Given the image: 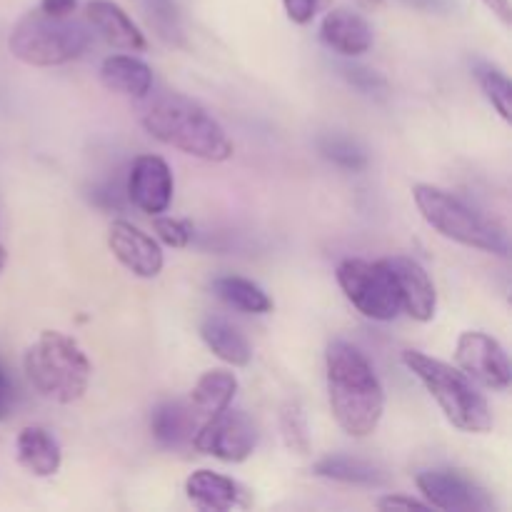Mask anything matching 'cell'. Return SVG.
<instances>
[{
    "label": "cell",
    "mask_w": 512,
    "mask_h": 512,
    "mask_svg": "<svg viewBox=\"0 0 512 512\" xmlns=\"http://www.w3.org/2000/svg\"><path fill=\"white\" fill-rule=\"evenodd\" d=\"M325 378L340 430L355 440L370 438L385 413V390L370 360L355 345L335 340L325 353Z\"/></svg>",
    "instance_id": "1"
},
{
    "label": "cell",
    "mask_w": 512,
    "mask_h": 512,
    "mask_svg": "<svg viewBox=\"0 0 512 512\" xmlns=\"http://www.w3.org/2000/svg\"><path fill=\"white\" fill-rule=\"evenodd\" d=\"M143 128L163 145L208 163L233 158V143L223 125L188 95L170 93L155 100L143 115Z\"/></svg>",
    "instance_id": "2"
},
{
    "label": "cell",
    "mask_w": 512,
    "mask_h": 512,
    "mask_svg": "<svg viewBox=\"0 0 512 512\" xmlns=\"http://www.w3.org/2000/svg\"><path fill=\"white\" fill-rule=\"evenodd\" d=\"M25 375L30 385L45 400L58 405H73L88 393L93 365L78 340L60 330H43L25 350Z\"/></svg>",
    "instance_id": "3"
},
{
    "label": "cell",
    "mask_w": 512,
    "mask_h": 512,
    "mask_svg": "<svg viewBox=\"0 0 512 512\" xmlns=\"http://www.w3.org/2000/svg\"><path fill=\"white\" fill-rule=\"evenodd\" d=\"M403 363L433 395V400L453 428L470 435H485L493 430V410H490L488 400L480 393L478 385L463 370L453 368L438 358H430L420 350H405Z\"/></svg>",
    "instance_id": "4"
},
{
    "label": "cell",
    "mask_w": 512,
    "mask_h": 512,
    "mask_svg": "<svg viewBox=\"0 0 512 512\" xmlns=\"http://www.w3.org/2000/svg\"><path fill=\"white\" fill-rule=\"evenodd\" d=\"M413 200L425 223L438 230L443 238L465 245V248L508 258L510 245L505 230L498 228L485 215H480L475 208H470L455 193H448V190L435 188V185L428 183H418L413 188Z\"/></svg>",
    "instance_id": "5"
},
{
    "label": "cell",
    "mask_w": 512,
    "mask_h": 512,
    "mask_svg": "<svg viewBox=\"0 0 512 512\" xmlns=\"http://www.w3.org/2000/svg\"><path fill=\"white\" fill-rule=\"evenodd\" d=\"M90 30L70 18H53L35 8L13 25L8 50L15 60L33 68H55L78 60L88 50Z\"/></svg>",
    "instance_id": "6"
},
{
    "label": "cell",
    "mask_w": 512,
    "mask_h": 512,
    "mask_svg": "<svg viewBox=\"0 0 512 512\" xmlns=\"http://www.w3.org/2000/svg\"><path fill=\"white\" fill-rule=\"evenodd\" d=\"M338 285L365 318L390 323L400 315V293L385 260L350 258L338 265Z\"/></svg>",
    "instance_id": "7"
},
{
    "label": "cell",
    "mask_w": 512,
    "mask_h": 512,
    "mask_svg": "<svg viewBox=\"0 0 512 512\" xmlns=\"http://www.w3.org/2000/svg\"><path fill=\"white\" fill-rule=\"evenodd\" d=\"M190 448L223 463H245L258 448V428L243 410L228 408L198 425Z\"/></svg>",
    "instance_id": "8"
},
{
    "label": "cell",
    "mask_w": 512,
    "mask_h": 512,
    "mask_svg": "<svg viewBox=\"0 0 512 512\" xmlns=\"http://www.w3.org/2000/svg\"><path fill=\"white\" fill-rule=\"evenodd\" d=\"M420 495L433 510L443 512H493L495 503L488 490L473 478L455 468L425 470L415 478Z\"/></svg>",
    "instance_id": "9"
},
{
    "label": "cell",
    "mask_w": 512,
    "mask_h": 512,
    "mask_svg": "<svg viewBox=\"0 0 512 512\" xmlns=\"http://www.w3.org/2000/svg\"><path fill=\"white\" fill-rule=\"evenodd\" d=\"M455 360H458V368L473 383L483 385L488 390H498V393L510 388V358L503 345H500V340L493 338V335L483 333V330L460 333L458 345H455Z\"/></svg>",
    "instance_id": "10"
},
{
    "label": "cell",
    "mask_w": 512,
    "mask_h": 512,
    "mask_svg": "<svg viewBox=\"0 0 512 512\" xmlns=\"http://www.w3.org/2000/svg\"><path fill=\"white\" fill-rule=\"evenodd\" d=\"M175 193L173 170L160 155H138L128 173V198L148 215H160L170 208Z\"/></svg>",
    "instance_id": "11"
},
{
    "label": "cell",
    "mask_w": 512,
    "mask_h": 512,
    "mask_svg": "<svg viewBox=\"0 0 512 512\" xmlns=\"http://www.w3.org/2000/svg\"><path fill=\"white\" fill-rule=\"evenodd\" d=\"M108 245L110 253L115 255L120 265L135 278H158L163 270L165 258L160 245L155 243L153 235L143 233L138 225L128 220H113L108 228Z\"/></svg>",
    "instance_id": "12"
},
{
    "label": "cell",
    "mask_w": 512,
    "mask_h": 512,
    "mask_svg": "<svg viewBox=\"0 0 512 512\" xmlns=\"http://www.w3.org/2000/svg\"><path fill=\"white\" fill-rule=\"evenodd\" d=\"M400 293V308L418 323H430L438 310V293L428 270L413 258H385Z\"/></svg>",
    "instance_id": "13"
},
{
    "label": "cell",
    "mask_w": 512,
    "mask_h": 512,
    "mask_svg": "<svg viewBox=\"0 0 512 512\" xmlns=\"http://www.w3.org/2000/svg\"><path fill=\"white\" fill-rule=\"evenodd\" d=\"M185 495L198 510L205 512H228L243 510L253 505L248 488L228 475L213 473V470H195L185 480Z\"/></svg>",
    "instance_id": "14"
},
{
    "label": "cell",
    "mask_w": 512,
    "mask_h": 512,
    "mask_svg": "<svg viewBox=\"0 0 512 512\" xmlns=\"http://www.w3.org/2000/svg\"><path fill=\"white\" fill-rule=\"evenodd\" d=\"M320 40L333 53L345 55V58H358L373 48V28L355 10L335 8L320 23Z\"/></svg>",
    "instance_id": "15"
},
{
    "label": "cell",
    "mask_w": 512,
    "mask_h": 512,
    "mask_svg": "<svg viewBox=\"0 0 512 512\" xmlns=\"http://www.w3.org/2000/svg\"><path fill=\"white\" fill-rule=\"evenodd\" d=\"M85 15H88L95 33L103 35L105 43L113 45V48L125 50V53H143L148 48L145 35L140 33L133 18L113 0H90L85 5Z\"/></svg>",
    "instance_id": "16"
},
{
    "label": "cell",
    "mask_w": 512,
    "mask_h": 512,
    "mask_svg": "<svg viewBox=\"0 0 512 512\" xmlns=\"http://www.w3.org/2000/svg\"><path fill=\"white\" fill-rule=\"evenodd\" d=\"M15 460L33 478H53L63 465V450L50 430L28 425L15 438Z\"/></svg>",
    "instance_id": "17"
},
{
    "label": "cell",
    "mask_w": 512,
    "mask_h": 512,
    "mask_svg": "<svg viewBox=\"0 0 512 512\" xmlns=\"http://www.w3.org/2000/svg\"><path fill=\"white\" fill-rule=\"evenodd\" d=\"M198 413L193 405L183 400H168L160 403L150 413V433L155 443L165 450H183L193 443V435L198 430Z\"/></svg>",
    "instance_id": "18"
},
{
    "label": "cell",
    "mask_w": 512,
    "mask_h": 512,
    "mask_svg": "<svg viewBox=\"0 0 512 512\" xmlns=\"http://www.w3.org/2000/svg\"><path fill=\"white\" fill-rule=\"evenodd\" d=\"M100 80L110 93L125 98H145L153 90V70L135 55H108L100 63Z\"/></svg>",
    "instance_id": "19"
},
{
    "label": "cell",
    "mask_w": 512,
    "mask_h": 512,
    "mask_svg": "<svg viewBox=\"0 0 512 512\" xmlns=\"http://www.w3.org/2000/svg\"><path fill=\"white\" fill-rule=\"evenodd\" d=\"M313 473L318 478L343 485H358V488H385L388 485V475L380 465L363 458H350V455H328L313 465Z\"/></svg>",
    "instance_id": "20"
},
{
    "label": "cell",
    "mask_w": 512,
    "mask_h": 512,
    "mask_svg": "<svg viewBox=\"0 0 512 512\" xmlns=\"http://www.w3.org/2000/svg\"><path fill=\"white\" fill-rule=\"evenodd\" d=\"M200 338L215 358L233 365V368H248L250 360H253V348H250L248 338L228 320L208 318L200 325Z\"/></svg>",
    "instance_id": "21"
},
{
    "label": "cell",
    "mask_w": 512,
    "mask_h": 512,
    "mask_svg": "<svg viewBox=\"0 0 512 512\" xmlns=\"http://www.w3.org/2000/svg\"><path fill=\"white\" fill-rule=\"evenodd\" d=\"M235 393H238V378L230 370H208L198 378V383L190 390V405L195 413L208 418V415L223 413L233 405Z\"/></svg>",
    "instance_id": "22"
},
{
    "label": "cell",
    "mask_w": 512,
    "mask_h": 512,
    "mask_svg": "<svg viewBox=\"0 0 512 512\" xmlns=\"http://www.w3.org/2000/svg\"><path fill=\"white\" fill-rule=\"evenodd\" d=\"M213 290L225 305L240 310V313L268 315L273 310L270 295L258 283H253L248 278H240V275H223V278L215 280Z\"/></svg>",
    "instance_id": "23"
},
{
    "label": "cell",
    "mask_w": 512,
    "mask_h": 512,
    "mask_svg": "<svg viewBox=\"0 0 512 512\" xmlns=\"http://www.w3.org/2000/svg\"><path fill=\"white\" fill-rule=\"evenodd\" d=\"M473 75L478 80L480 90L488 98V103L493 105L495 113L510 123L512 120V85L508 75L498 68V65L488 63V60H475L473 63Z\"/></svg>",
    "instance_id": "24"
},
{
    "label": "cell",
    "mask_w": 512,
    "mask_h": 512,
    "mask_svg": "<svg viewBox=\"0 0 512 512\" xmlns=\"http://www.w3.org/2000/svg\"><path fill=\"white\" fill-rule=\"evenodd\" d=\"M280 435H283V443L290 453L295 455H308L313 448V440H310V425L308 415H305L303 405L288 400V403L280 408Z\"/></svg>",
    "instance_id": "25"
},
{
    "label": "cell",
    "mask_w": 512,
    "mask_h": 512,
    "mask_svg": "<svg viewBox=\"0 0 512 512\" xmlns=\"http://www.w3.org/2000/svg\"><path fill=\"white\" fill-rule=\"evenodd\" d=\"M320 150H323V155L330 163H335L343 170L358 173V170H365V165H368V155H365L358 145L350 143L348 138H325L323 143H320Z\"/></svg>",
    "instance_id": "26"
},
{
    "label": "cell",
    "mask_w": 512,
    "mask_h": 512,
    "mask_svg": "<svg viewBox=\"0 0 512 512\" xmlns=\"http://www.w3.org/2000/svg\"><path fill=\"white\" fill-rule=\"evenodd\" d=\"M153 230L158 240L168 248H188L193 240V223L190 220L168 218V215H153Z\"/></svg>",
    "instance_id": "27"
},
{
    "label": "cell",
    "mask_w": 512,
    "mask_h": 512,
    "mask_svg": "<svg viewBox=\"0 0 512 512\" xmlns=\"http://www.w3.org/2000/svg\"><path fill=\"white\" fill-rule=\"evenodd\" d=\"M320 0H283L285 15L293 20L295 25H308L318 13Z\"/></svg>",
    "instance_id": "28"
},
{
    "label": "cell",
    "mask_w": 512,
    "mask_h": 512,
    "mask_svg": "<svg viewBox=\"0 0 512 512\" xmlns=\"http://www.w3.org/2000/svg\"><path fill=\"white\" fill-rule=\"evenodd\" d=\"M375 508L385 510V512H390V510H423V512L433 510L428 503H425V500L408 498V495H393V493L383 495V498L375 503Z\"/></svg>",
    "instance_id": "29"
},
{
    "label": "cell",
    "mask_w": 512,
    "mask_h": 512,
    "mask_svg": "<svg viewBox=\"0 0 512 512\" xmlns=\"http://www.w3.org/2000/svg\"><path fill=\"white\" fill-rule=\"evenodd\" d=\"M345 75H348V80L355 85V88L368 90V93L370 90L385 88V80L368 68H345Z\"/></svg>",
    "instance_id": "30"
},
{
    "label": "cell",
    "mask_w": 512,
    "mask_h": 512,
    "mask_svg": "<svg viewBox=\"0 0 512 512\" xmlns=\"http://www.w3.org/2000/svg\"><path fill=\"white\" fill-rule=\"evenodd\" d=\"M75 5H78V0H40L38 8L53 18H70L75 13Z\"/></svg>",
    "instance_id": "31"
},
{
    "label": "cell",
    "mask_w": 512,
    "mask_h": 512,
    "mask_svg": "<svg viewBox=\"0 0 512 512\" xmlns=\"http://www.w3.org/2000/svg\"><path fill=\"white\" fill-rule=\"evenodd\" d=\"M13 403H15L13 383H10V378L5 375V370L0 368V420L8 418L10 410H13Z\"/></svg>",
    "instance_id": "32"
},
{
    "label": "cell",
    "mask_w": 512,
    "mask_h": 512,
    "mask_svg": "<svg viewBox=\"0 0 512 512\" xmlns=\"http://www.w3.org/2000/svg\"><path fill=\"white\" fill-rule=\"evenodd\" d=\"M485 8L490 10L493 15H498L500 23L503 25H510V0H483Z\"/></svg>",
    "instance_id": "33"
},
{
    "label": "cell",
    "mask_w": 512,
    "mask_h": 512,
    "mask_svg": "<svg viewBox=\"0 0 512 512\" xmlns=\"http://www.w3.org/2000/svg\"><path fill=\"white\" fill-rule=\"evenodd\" d=\"M353 5L368 10V13H380L385 8V0H353Z\"/></svg>",
    "instance_id": "34"
},
{
    "label": "cell",
    "mask_w": 512,
    "mask_h": 512,
    "mask_svg": "<svg viewBox=\"0 0 512 512\" xmlns=\"http://www.w3.org/2000/svg\"><path fill=\"white\" fill-rule=\"evenodd\" d=\"M403 3L413 5V8H420V10H438L443 0H403Z\"/></svg>",
    "instance_id": "35"
},
{
    "label": "cell",
    "mask_w": 512,
    "mask_h": 512,
    "mask_svg": "<svg viewBox=\"0 0 512 512\" xmlns=\"http://www.w3.org/2000/svg\"><path fill=\"white\" fill-rule=\"evenodd\" d=\"M5 263H8V253H5V248L0 245V273L5 270Z\"/></svg>",
    "instance_id": "36"
}]
</instances>
